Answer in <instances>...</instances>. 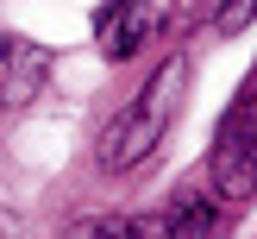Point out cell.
<instances>
[{
  "mask_svg": "<svg viewBox=\"0 0 257 239\" xmlns=\"http://www.w3.org/2000/svg\"><path fill=\"white\" fill-rule=\"evenodd\" d=\"M182 88H188V57H170L145 82V95L107 120V132H100V170H138V164L163 145V126L182 107Z\"/></svg>",
  "mask_w": 257,
  "mask_h": 239,
  "instance_id": "obj_1",
  "label": "cell"
},
{
  "mask_svg": "<svg viewBox=\"0 0 257 239\" xmlns=\"http://www.w3.org/2000/svg\"><path fill=\"white\" fill-rule=\"evenodd\" d=\"M213 189H220L232 208H245L257 195V95H245L220 126V145H213Z\"/></svg>",
  "mask_w": 257,
  "mask_h": 239,
  "instance_id": "obj_2",
  "label": "cell"
},
{
  "mask_svg": "<svg viewBox=\"0 0 257 239\" xmlns=\"http://www.w3.org/2000/svg\"><path fill=\"white\" fill-rule=\"evenodd\" d=\"M50 82V50L32 38H7L0 44V107H25Z\"/></svg>",
  "mask_w": 257,
  "mask_h": 239,
  "instance_id": "obj_3",
  "label": "cell"
},
{
  "mask_svg": "<svg viewBox=\"0 0 257 239\" xmlns=\"http://www.w3.org/2000/svg\"><path fill=\"white\" fill-rule=\"evenodd\" d=\"M157 25H163V13L151 7V0H113V7L100 13L94 38H100L107 57H132V50H145L151 38H157Z\"/></svg>",
  "mask_w": 257,
  "mask_h": 239,
  "instance_id": "obj_4",
  "label": "cell"
},
{
  "mask_svg": "<svg viewBox=\"0 0 257 239\" xmlns=\"http://www.w3.org/2000/svg\"><path fill=\"white\" fill-rule=\"evenodd\" d=\"M226 214L213 208V195H182L170 214H163V233H220Z\"/></svg>",
  "mask_w": 257,
  "mask_h": 239,
  "instance_id": "obj_5",
  "label": "cell"
},
{
  "mask_svg": "<svg viewBox=\"0 0 257 239\" xmlns=\"http://www.w3.org/2000/svg\"><path fill=\"white\" fill-rule=\"evenodd\" d=\"M220 7H226V0H182L170 25H176V32H195V25H207V19H213V13H220Z\"/></svg>",
  "mask_w": 257,
  "mask_h": 239,
  "instance_id": "obj_6",
  "label": "cell"
},
{
  "mask_svg": "<svg viewBox=\"0 0 257 239\" xmlns=\"http://www.w3.org/2000/svg\"><path fill=\"white\" fill-rule=\"evenodd\" d=\"M251 13H257V0H226V7L213 13V25H220V32H245Z\"/></svg>",
  "mask_w": 257,
  "mask_h": 239,
  "instance_id": "obj_7",
  "label": "cell"
}]
</instances>
